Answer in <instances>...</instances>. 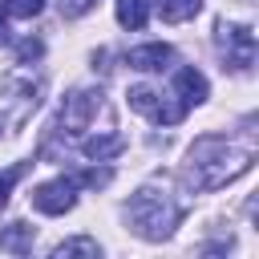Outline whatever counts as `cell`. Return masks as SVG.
Listing matches in <instances>:
<instances>
[{"mask_svg":"<svg viewBox=\"0 0 259 259\" xmlns=\"http://www.w3.org/2000/svg\"><path fill=\"white\" fill-rule=\"evenodd\" d=\"M121 146H125L121 134H89V138H81V154L89 162H109V158L121 154Z\"/></svg>","mask_w":259,"mask_h":259,"instance_id":"obj_8","label":"cell"},{"mask_svg":"<svg viewBox=\"0 0 259 259\" xmlns=\"http://www.w3.org/2000/svg\"><path fill=\"white\" fill-rule=\"evenodd\" d=\"M101 105H105V93H101V89H93V85L73 89V93L65 97V105H61V125H65V134L81 138V134L93 125V117L101 113Z\"/></svg>","mask_w":259,"mask_h":259,"instance_id":"obj_4","label":"cell"},{"mask_svg":"<svg viewBox=\"0 0 259 259\" xmlns=\"http://www.w3.org/2000/svg\"><path fill=\"white\" fill-rule=\"evenodd\" d=\"M255 162V150L235 142V138H219V134H206V138H194L190 150H186V162H182V178L190 190L206 194V190H223L231 186L235 178H243Z\"/></svg>","mask_w":259,"mask_h":259,"instance_id":"obj_1","label":"cell"},{"mask_svg":"<svg viewBox=\"0 0 259 259\" xmlns=\"http://www.w3.org/2000/svg\"><path fill=\"white\" fill-rule=\"evenodd\" d=\"M214 45H219L227 69H235V73H251V65H255V28H251V24L219 20V24H214Z\"/></svg>","mask_w":259,"mask_h":259,"instance_id":"obj_3","label":"cell"},{"mask_svg":"<svg viewBox=\"0 0 259 259\" xmlns=\"http://www.w3.org/2000/svg\"><path fill=\"white\" fill-rule=\"evenodd\" d=\"M113 12H117V24H121V28L138 32V28H146V20H150V0H113Z\"/></svg>","mask_w":259,"mask_h":259,"instance_id":"obj_11","label":"cell"},{"mask_svg":"<svg viewBox=\"0 0 259 259\" xmlns=\"http://www.w3.org/2000/svg\"><path fill=\"white\" fill-rule=\"evenodd\" d=\"M93 4H97V0H61V16H65V20H77V16L93 12Z\"/></svg>","mask_w":259,"mask_h":259,"instance_id":"obj_16","label":"cell"},{"mask_svg":"<svg viewBox=\"0 0 259 259\" xmlns=\"http://www.w3.org/2000/svg\"><path fill=\"white\" fill-rule=\"evenodd\" d=\"M77 178H49V182H40V186H32V206L40 210V214H49V219H57V214H69L73 206H77Z\"/></svg>","mask_w":259,"mask_h":259,"instance_id":"obj_5","label":"cell"},{"mask_svg":"<svg viewBox=\"0 0 259 259\" xmlns=\"http://www.w3.org/2000/svg\"><path fill=\"white\" fill-rule=\"evenodd\" d=\"M109 178H113V170L101 166V170H85V174H77V186H109Z\"/></svg>","mask_w":259,"mask_h":259,"instance_id":"obj_15","label":"cell"},{"mask_svg":"<svg viewBox=\"0 0 259 259\" xmlns=\"http://www.w3.org/2000/svg\"><path fill=\"white\" fill-rule=\"evenodd\" d=\"M125 223H130V231H134L138 239L162 243V239H170L174 227L182 223V206L174 202V194H170L166 186L146 182V186H138V190L130 194V202H125Z\"/></svg>","mask_w":259,"mask_h":259,"instance_id":"obj_2","label":"cell"},{"mask_svg":"<svg viewBox=\"0 0 259 259\" xmlns=\"http://www.w3.org/2000/svg\"><path fill=\"white\" fill-rule=\"evenodd\" d=\"M49 255L53 259H101V243L89 235H73V239H61Z\"/></svg>","mask_w":259,"mask_h":259,"instance_id":"obj_9","label":"cell"},{"mask_svg":"<svg viewBox=\"0 0 259 259\" xmlns=\"http://www.w3.org/2000/svg\"><path fill=\"white\" fill-rule=\"evenodd\" d=\"M45 8V0H12V12L16 16H36Z\"/></svg>","mask_w":259,"mask_h":259,"instance_id":"obj_17","label":"cell"},{"mask_svg":"<svg viewBox=\"0 0 259 259\" xmlns=\"http://www.w3.org/2000/svg\"><path fill=\"white\" fill-rule=\"evenodd\" d=\"M20 174H24V162H20V166H8V170H0V206L8 202V194H12V186L20 182Z\"/></svg>","mask_w":259,"mask_h":259,"instance_id":"obj_14","label":"cell"},{"mask_svg":"<svg viewBox=\"0 0 259 259\" xmlns=\"http://www.w3.org/2000/svg\"><path fill=\"white\" fill-rule=\"evenodd\" d=\"M174 97L190 109V105H202V101L210 97V85H206V77H202L194 65H186V69L174 73Z\"/></svg>","mask_w":259,"mask_h":259,"instance_id":"obj_7","label":"cell"},{"mask_svg":"<svg viewBox=\"0 0 259 259\" xmlns=\"http://www.w3.org/2000/svg\"><path fill=\"white\" fill-rule=\"evenodd\" d=\"M154 12L166 24H182V20H194L202 12V0H154Z\"/></svg>","mask_w":259,"mask_h":259,"instance_id":"obj_12","label":"cell"},{"mask_svg":"<svg viewBox=\"0 0 259 259\" xmlns=\"http://www.w3.org/2000/svg\"><path fill=\"white\" fill-rule=\"evenodd\" d=\"M32 243H36V231H32L28 223H8V227H0V251H8V255H28Z\"/></svg>","mask_w":259,"mask_h":259,"instance_id":"obj_10","label":"cell"},{"mask_svg":"<svg viewBox=\"0 0 259 259\" xmlns=\"http://www.w3.org/2000/svg\"><path fill=\"white\" fill-rule=\"evenodd\" d=\"M158 89L154 85H130L125 89V105L134 109V113H146V117H154V109H158Z\"/></svg>","mask_w":259,"mask_h":259,"instance_id":"obj_13","label":"cell"},{"mask_svg":"<svg viewBox=\"0 0 259 259\" xmlns=\"http://www.w3.org/2000/svg\"><path fill=\"white\" fill-rule=\"evenodd\" d=\"M170 61H174V49H170L166 40H150V45H138V49L125 53V65L138 69V73H158V69H166Z\"/></svg>","mask_w":259,"mask_h":259,"instance_id":"obj_6","label":"cell"},{"mask_svg":"<svg viewBox=\"0 0 259 259\" xmlns=\"http://www.w3.org/2000/svg\"><path fill=\"white\" fill-rule=\"evenodd\" d=\"M8 16H12V0H0V24H4Z\"/></svg>","mask_w":259,"mask_h":259,"instance_id":"obj_19","label":"cell"},{"mask_svg":"<svg viewBox=\"0 0 259 259\" xmlns=\"http://www.w3.org/2000/svg\"><path fill=\"white\" fill-rule=\"evenodd\" d=\"M45 53V45L40 40H20V61H36Z\"/></svg>","mask_w":259,"mask_h":259,"instance_id":"obj_18","label":"cell"}]
</instances>
